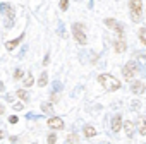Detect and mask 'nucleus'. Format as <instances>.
Masks as SVG:
<instances>
[{
    "label": "nucleus",
    "mask_w": 146,
    "mask_h": 144,
    "mask_svg": "<svg viewBox=\"0 0 146 144\" xmlns=\"http://www.w3.org/2000/svg\"><path fill=\"white\" fill-rule=\"evenodd\" d=\"M98 83H100L105 89H108V91H117V89L120 88V81L115 79V77L110 76V74H100V76H98Z\"/></svg>",
    "instance_id": "obj_1"
},
{
    "label": "nucleus",
    "mask_w": 146,
    "mask_h": 144,
    "mask_svg": "<svg viewBox=\"0 0 146 144\" xmlns=\"http://www.w3.org/2000/svg\"><path fill=\"white\" fill-rule=\"evenodd\" d=\"M129 7H131V17L134 22L141 21V12H143V4L141 0H129Z\"/></svg>",
    "instance_id": "obj_2"
},
{
    "label": "nucleus",
    "mask_w": 146,
    "mask_h": 144,
    "mask_svg": "<svg viewBox=\"0 0 146 144\" xmlns=\"http://www.w3.org/2000/svg\"><path fill=\"white\" fill-rule=\"evenodd\" d=\"M72 34H74V40H76L78 43H81V45H86L88 38H86V31H84V26H83V24L76 22L74 26H72Z\"/></svg>",
    "instance_id": "obj_3"
},
{
    "label": "nucleus",
    "mask_w": 146,
    "mask_h": 144,
    "mask_svg": "<svg viewBox=\"0 0 146 144\" xmlns=\"http://www.w3.org/2000/svg\"><path fill=\"white\" fill-rule=\"evenodd\" d=\"M122 74H124V77L127 81H132V77L137 74V63L136 62H127L124 65V69H122Z\"/></svg>",
    "instance_id": "obj_4"
},
{
    "label": "nucleus",
    "mask_w": 146,
    "mask_h": 144,
    "mask_svg": "<svg viewBox=\"0 0 146 144\" xmlns=\"http://www.w3.org/2000/svg\"><path fill=\"white\" fill-rule=\"evenodd\" d=\"M48 127L55 129V130H62L64 129V120L60 117H52V118H48Z\"/></svg>",
    "instance_id": "obj_5"
},
{
    "label": "nucleus",
    "mask_w": 146,
    "mask_h": 144,
    "mask_svg": "<svg viewBox=\"0 0 146 144\" xmlns=\"http://www.w3.org/2000/svg\"><path fill=\"white\" fill-rule=\"evenodd\" d=\"M105 24H107L108 28L115 29V31H117L119 34H122V33H124V28H122V24H119V22H117L115 19H107V21H105Z\"/></svg>",
    "instance_id": "obj_6"
},
{
    "label": "nucleus",
    "mask_w": 146,
    "mask_h": 144,
    "mask_svg": "<svg viewBox=\"0 0 146 144\" xmlns=\"http://www.w3.org/2000/svg\"><path fill=\"white\" fill-rule=\"evenodd\" d=\"M144 89H146V88H144V84H143V83H139V81H136V83H132V84H131V91H132L134 94H143V93H144Z\"/></svg>",
    "instance_id": "obj_7"
},
{
    "label": "nucleus",
    "mask_w": 146,
    "mask_h": 144,
    "mask_svg": "<svg viewBox=\"0 0 146 144\" xmlns=\"http://www.w3.org/2000/svg\"><path fill=\"white\" fill-rule=\"evenodd\" d=\"M120 125H122V118H120V115L117 113V115L112 117V130H113V132H119V130H120Z\"/></svg>",
    "instance_id": "obj_8"
},
{
    "label": "nucleus",
    "mask_w": 146,
    "mask_h": 144,
    "mask_svg": "<svg viewBox=\"0 0 146 144\" xmlns=\"http://www.w3.org/2000/svg\"><path fill=\"white\" fill-rule=\"evenodd\" d=\"M23 38H24V34H21L19 38H16V40H12V41H7V43H5V48H7L9 52H11V50H14V48L21 43V40H23Z\"/></svg>",
    "instance_id": "obj_9"
},
{
    "label": "nucleus",
    "mask_w": 146,
    "mask_h": 144,
    "mask_svg": "<svg viewBox=\"0 0 146 144\" xmlns=\"http://www.w3.org/2000/svg\"><path fill=\"white\" fill-rule=\"evenodd\" d=\"M124 130H125L127 137H132L134 135V125H132V122H124Z\"/></svg>",
    "instance_id": "obj_10"
},
{
    "label": "nucleus",
    "mask_w": 146,
    "mask_h": 144,
    "mask_svg": "<svg viewBox=\"0 0 146 144\" xmlns=\"http://www.w3.org/2000/svg\"><path fill=\"white\" fill-rule=\"evenodd\" d=\"M124 50H125V41L124 40H117L115 41V52L117 53H122Z\"/></svg>",
    "instance_id": "obj_11"
},
{
    "label": "nucleus",
    "mask_w": 146,
    "mask_h": 144,
    "mask_svg": "<svg viewBox=\"0 0 146 144\" xmlns=\"http://www.w3.org/2000/svg\"><path fill=\"white\" fill-rule=\"evenodd\" d=\"M84 135H86V137H93V135H96L95 127H93V125H86V127H84Z\"/></svg>",
    "instance_id": "obj_12"
},
{
    "label": "nucleus",
    "mask_w": 146,
    "mask_h": 144,
    "mask_svg": "<svg viewBox=\"0 0 146 144\" xmlns=\"http://www.w3.org/2000/svg\"><path fill=\"white\" fill-rule=\"evenodd\" d=\"M46 81H48V74H46V72H41V74H40V79H38V86L43 88V86L46 84Z\"/></svg>",
    "instance_id": "obj_13"
},
{
    "label": "nucleus",
    "mask_w": 146,
    "mask_h": 144,
    "mask_svg": "<svg viewBox=\"0 0 146 144\" xmlns=\"http://www.w3.org/2000/svg\"><path fill=\"white\" fill-rule=\"evenodd\" d=\"M139 132L143 135H146V117H141L139 118Z\"/></svg>",
    "instance_id": "obj_14"
},
{
    "label": "nucleus",
    "mask_w": 146,
    "mask_h": 144,
    "mask_svg": "<svg viewBox=\"0 0 146 144\" xmlns=\"http://www.w3.org/2000/svg\"><path fill=\"white\" fill-rule=\"evenodd\" d=\"M41 110L45 113H48V115H53V106L50 103H41Z\"/></svg>",
    "instance_id": "obj_15"
},
{
    "label": "nucleus",
    "mask_w": 146,
    "mask_h": 144,
    "mask_svg": "<svg viewBox=\"0 0 146 144\" xmlns=\"http://www.w3.org/2000/svg\"><path fill=\"white\" fill-rule=\"evenodd\" d=\"M139 40H141V43L146 46V28H141V29H139Z\"/></svg>",
    "instance_id": "obj_16"
},
{
    "label": "nucleus",
    "mask_w": 146,
    "mask_h": 144,
    "mask_svg": "<svg viewBox=\"0 0 146 144\" xmlns=\"http://www.w3.org/2000/svg\"><path fill=\"white\" fill-rule=\"evenodd\" d=\"M78 139H79V137H78L76 134H69V137H67V144H76Z\"/></svg>",
    "instance_id": "obj_17"
},
{
    "label": "nucleus",
    "mask_w": 146,
    "mask_h": 144,
    "mask_svg": "<svg viewBox=\"0 0 146 144\" xmlns=\"http://www.w3.org/2000/svg\"><path fill=\"white\" fill-rule=\"evenodd\" d=\"M17 96H19L21 100H24V101H26V100L29 98V96H28V91H26V89H19V91H17Z\"/></svg>",
    "instance_id": "obj_18"
},
{
    "label": "nucleus",
    "mask_w": 146,
    "mask_h": 144,
    "mask_svg": "<svg viewBox=\"0 0 146 144\" xmlns=\"http://www.w3.org/2000/svg\"><path fill=\"white\" fill-rule=\"evenodd\" d=\"M33 83H35L33 76H31V74H28V77H26V81H24V86H26V88H29V86H31Z\"/></svg>",
    "instance_id": "obj_19"
},
{
    "label": "nucleus",
    "mask_w": 146,
    "mask_h": 144,
    "mask_svg": "<svg viewBox=\"0 0 146 144\" xmlns=\"http://www.w3.org/2000/svg\"><path fill=\"white\" fill-rule=\"evenodd\" d=\"M46 141H48V144H55V141H57V135H55V134H50V135L46 137Z\"/></svg>",
    "instance_id": "obj_20"
},
{
    "label": "nucleus",
    "mask_w": 146,
    "mask_h": 144,
    "mask_svg": "<svg viewBox=\"0 0 146 144\" xmlns=\"http://www.w3.org/2000/svg\"><path fill=\"white\" fill-rule=\"evenodd\" d=\"M67 7H69V0H60V9L67 11Z\"/></svg>",
    "instance_id": "obj_21"
},
{
    "label": "nucleus",
    "mask_w": 146,
    "mask_h": 144,
    "mask_svg": "<svg viewBox=\"0 0 146 144\" xmlns=\"http://www.w3.org/2000/svg\"><path fill=\"white\" fill-rule=\"evenodd\" d=\"M9 9H11V5H7V4H0V12H4V14H5Z\"/></svg>",
    "instance_id": "obj_22"
},
{
    "label": "nucleus",
    "mask_w": 146,
    "mask_h": 144,
    "mask_svg": "<svg viewBox=\"0 0 146 144\" xmlns=\"http://www.w3.org/2000/svg\"><path fill=\"white\" fill-rule=\"evenodd\" d=\"M137 108H139V101H137V100L131 101V110H137Z\"/></svg>",
    "instance_id": "obj_23"
},
{
    "label": "nucleus",
    "mask_w": 146,
    "mask_h": 144,
    "mask_svg": "<svg viewBox=\"0 0 146 144\" xmlns=\"http://www.w3.org/2000/svg\"><path fill=\"white\" fill-rule=\"evenodd\" d=\"M14 77H16V79H21V77H23V70H21V69H16Z\"/></svg>",
    "instance_id": "obj_24"
},
{
    "label": "nucleus",
    "mask_w": 146,
    "mask_h": 144,
    "mask_svg": "<svg viewBox=\"0 0 146 144\" xmlns=\"http://www.w3.org/2000/svg\"><path fill=\"white\" fill-rule=\"evenodd\" d=\"M58 33H60V36H65V31H64V22H58Z\"/></svg>",
    "instance_id": "obj_25"
},
{
    "label": "nucleus",
    "mask_w": 146,
    "mask_h": 144,
    "mask_svg": "<svg viewBox=\"0 0 146 144\" xmlns=\"http://www.w3.org/2000/svg\"><path fill=\"white\" fill-rule=\"evenodd\" d=\"M60 89H62V84H60L58 81H55V83H53V91H60Z\"/></svg>",
    "instance_id": "obj_26"
},
{
    "label": "nucleus",
    "mask_w": 146,
    "mask_h": 144,
    "mask_svg": "<svg viewBox=\"0 0 146 144\" xmlns=\"http://www.w3.org/2000/svg\"><path fill=\"white\" fill-rule=\"evenodd\" d=\"M23 108H24V105H23V103H16V105H14V110H17V112H19V110H23Z\"/></svg>",
    "instance_id": "obj_27"
},
{
    "label": "nucleus",
    "mask_w": 146,
    "mask_h": 144,
    "mask_svg": "<svg viewBox=\"0 0 146 144\" xmlns=\"http://www.w3.org/2000/svg\"><path fill=\"white\" fill-rule=\"evenodd\" d=\"M17 120H19V118H17L16 115H12V117H9V122H11V124H17Z\"/></svg>",
    "instance_id": "obj_28"
},
{
    "label": "nucleus",
    "mask_w": 146,
    "mask_h": 144,
    "mask_svg": "<svg viewBox=\"0 0 146 144\" xmlns=\"http://www.w3.org/2000/svg\"><path fill=\"white\" fill-rule=\"evenodd\" d=\"M48 62H50V55H48V53H46V55H45V60H43V63H45V65H46V63H48Z\"/></svg>",
    "instance_id": "obj_29"
},
{
    "label": "nucleus",
    "mask_w": 146,
    "mask_h": 144,
    "mask_svg": "<svg viewBox=\"0 0 146 144\" xmlns=\"http://www.w3.org/2000/svg\"><path fill=\"white\" fill-rule=\"evenodd\" d=\"M4 89H5V86H4V83H0V93H2Z\"/></svg>",
    "instance_id": "obj_30"
},
{
    "label": "nucleus",
    "mask_w": 146,
    "mask_h": 144,
    "mask_svg": "<svg viewBox=\"0 0 146 144\" xmlns=\"http://www.w3.org/2000/svg\"><path fill=\"white\" fill-rule=\"evenodd\" d=\"M5 137V132H2V130H0V139H4Z\"/></svg>",
    "instance_id": "obj_31"
},
{
    "label": "nucleus",
    "mask_w": 146,
    "mask_h": 144,
    "mask_svg": "<svg viewBox=\"0 0 146 144\" xmlns=\"http://www.w3.org/2000/svg\"><path fill=\"white\" fill-rule=\"evenodd\" d=\"M4 113V105H0V115Z\"/></svg>",
    "instance_id": "obj_32"
}]
</instances>
